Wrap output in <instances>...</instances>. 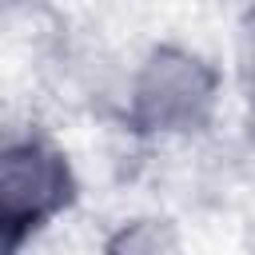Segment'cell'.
Masks as SVG:
<instances>
[{
	"label": "cell",
	"instance_id": "277c9868",
	"mask_svg": "<svg viewBox=\"0 0 255 255\" xmlns=\"http://www.w3.org/2000/svg\"><path fill=\"white\" fill-rule=\"evenodd\" d=\"M239 84H243L247 104L255 108V8L239 24Z\"/></svg>",
	"mask_w": 255,
	"mask_h": 255
},
{
	"label": "cell",
	"instance_id": "3957f363",
	"mask_svg": "<svg viewBox=\"0 0 255 255\" xmlns=\"http://www.w3.org/2000/svg\"><path fill=\"white\" fill-rule=\"evenodd\" d=\"M104 255H179V243H175V235H171L167 223H159V219H135V223H128L108 243Z\"/></svg>",
	"mask_w": 255,
	"mask_h": 255
},
{
	"label": "cell",
	"instance_id": "6da1fadb",
	"mask_svg": "<svg viewBox=\"0 0 255 255\" xmlns=\"http://www.w3.org/2000/svg\"><path fill=\"white\" fill-rule=\"evenodd\" d=\"M211 108L215 72L183 48H155L131 84V116L143 131H195L207 124Z\"/></svg>",
	"mask_w": 255,
	"mask_h": 255
},
{
	"label": "cell",
	"instance_id": "7a4b0ae2",
	"mask_svg": "<svg viewBox=\"0 0 255 255\" xmlns=\"http://www.w3.org/2000/svg\"><path fill=\"white\" fill-rule=\"evenodd\" d=\"M72 199V171L68 159L48 147L44 139H16L0 155V223L4 247H16L44 227L64 203Z\"/></svg>",
	"mask_w": 255,
	"mask_h": 255
}]
</instances>
